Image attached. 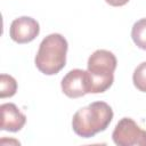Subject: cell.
I'll list each match as a JSON object with an SVG mask.
<instances>
[{"label": "cell", "instance_id": "obj_2", "mask_svg": "<svg viewBox=\"0 0 146 146\" xmlns=\"http://www.w3.org/2000/svg\"><path fill=\"white\" fill-rule=\"evenodd\" d=\"M67 48V41L62 34L51 33L47 35L41 41L34 58L36 68L46 75L57 74L66 64Z\"/></svg>", "mask_w": 146, "mask_h": 146}, {"label": "cell", "instance_id": "obj_9", "mask_svg": "<svg viewBox=\"0 0 146 146\" xmlns=\"http://www.w3.org/2000/svg\"><path fill=\"white\" fill-rule=\"evenodd\" d=\"M17 91L16 80L8 74L0 75V98L13 97Z\"/></svg>", "mask_w": 146, "mask_h": 146}, {"label": "cell", "instance_id": "obj_3", "mask_svg": "<svg viewBox=\"0 0 146 146\" xmlns=\"http://www.w3.org/2000/svg\"><path fill=\"white\" fill-rule=\"evenodd\" d=\"M116 64V57L110 50L98 49L90 55L87 64L90 94H102L110 89L114 81Z\"/></svg>", "mask_w": 146, "mask_h": 146}, {"label": "cell", "instance_id": "obj_6", "mask_svg": "<svg viewBox=\"0 0 146 146\" xmlns=\"http://www.w3.org/2000/svg\"><path fill=\"white\" fill-rule=\"evenodd\" d=\"M40 32L39 23L29 16L15 18L9 29L10 38L17 43H27L34 40Z\"/></svg>", "mask_w": 146, "mask_h": 146}, {"label": "cell", "instance_id": "obj_5", "mask_svg": "<svg viewBox=\"0 0 146 146\" xmlns=\"http://www.w3.org/2000/svg\"><path fill=\"white\" fill-rule=\"evenodd\" d=\"M62 91L70 98H79L90 94V82L88 71L80 68L71 70L62 79Z\"/></svg>", "mask_w": 146, "mask_h": 146}, {"label": "cell", "instance_id": "obj_8", "mask_svg": "<svg viewBox=\"0 0 146 146\" xmlns=\"http://www.w3.org/2000/svg\"><path fill=\"white\" fill-rule=\"evenodd\" d=\"M131 38L138 48L146 50V18H141L133 24L131 29Z\"/></svg>", "mask_w": 146, "mask_h": 146}, {"label": "cell", "instance_id": "obj_7", "mask_svg": "<svg viewBox=\"0 0 146 146\" xmlns=\"http://www.w3.org/2000/svg\"><path fill=\"white\" fill-rule=\"evenodd\" d=\"M0 112H1V123H0L1 130L17 132L24 127L26 122V116L18 110V107L15 104L13 103L1 104Z\"/></svg>", "mask_w": 146, "mask_h": 146}, {"label": "cell", "instance_id": "obj_4", "mask_svg": "<svg viewBox=\"0 0 146 146\" xmlns=\"http://www.w3.org/2000/svg\"><path fill=\"white\" fill-rule=\"evenodd\" d=\"M117 146H146V130H143L131 117H122L112 132Z\"/></svg>", "mask_w": 146, "mask_h": 146}, {"label": "cell", "instance_id": "obj_11", "mask_svg": "<svg viewBox=\"0 0 146 146\" xmlns=\"http://www.w3.org/2000/svg\"><path fill=\"white\" fill-rule=\"evenodd\" d=\"M105 1H106V3H108L110 6H113V7H121L129 2V0H105Z\"/></svg>", "mask_w": 146, "mask_h": 146}, {"label": "cell", "instance_id": "obj_10", "mask_svg": "<svg viewBox=\"0 0 146 146\" xmlns=\"http://www.w3.org/2000/svg\"><path fill=\"white\" fill-rule=\"evenodd\" d=\"M132 81L135 87L141 91L146 92V62L140 63L133 71Z\"/></svg>", "mask_w": 146, "mask_h": 146}, {"label": "cell", "instance_id": "obj_1", "mask_svg": "<svg viewBox=\"0 0 146 146\" xmlns=\"http://www.w3.org/2000/svg\"><path fill=\"white\" fill-rule=\"evenodd\" d=\"M113 119V110L105 102H94L75 112L72 119L73 131L82 138H91L106 130Z\"/></svg>", "mask_w": 146, "mask_h": 146}]
</instances>
